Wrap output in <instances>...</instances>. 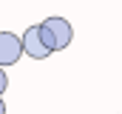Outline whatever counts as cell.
Wrapping results in <instances>:
<instances>
[{
  "label": "cell",
  "mask_w": 122,
  "mask_h": 114,
  "mask_svg": "<svg viewBox=\"0 0 122 114\" xmlns=\"http://www.w3.org/2000/svg\"><path fill=\"white\" fill-rule=\"evenodd\" d=\"M0 114H6V103H3V97H0Z\"/></svg>",
  "instance_id": "obj_5"
},
{
  "label": "cell",
  "mask_w": 122,
  "mask_h": 114,
  "mask_svg": "<svg viewBox=\"0 0 122 114\" xmlns=\"http://www.w3.org/2000/svg\"><path fill=\"white\" fill-rule=\"evenodd\" d=\"M6 86H9V77H6V68H0V97H3Z\"/></svg>",
  "instance_id": "obj_4"
},
{
  "label": "cell",
  "mask_w": 122,
  "mask_h": 114,
  "mask_svg": "<svg viewBox=\"0 0 122 114\" xmlns=\"http://www.w3.org/2000/svg\"><path fill=\"white\" fill-rule=\"evenodd\" d=\"M20 43H23V54H29L31 60H46V57H51V51L46 49V43H43V37H40V26H29L23 31Z\"/></svg>",
  "instance_id": "obj_3"
},
{
  "label": "cell",
  "mask_w": 122,
  "mask_h": 114,
  "mask_svg": "<svg viewBox=\"0 0 122 114\" xmlns=\"http://www.w3.org/2000/svg\"><path fill=\"white\" fill-rule=\"evenodd\" d=\"M20 57H23V43H20V37L11 34V31H0V68L14 66Z\"/></svg>",
  "instance_id": "obj_2"
},
{
  "label": "cell",
  "mask_w": 122,
  "mask_h": 114,
  "mask_svg": "<svg viewBox=\"0 0 122 114\" xmlns=\"http://www.w3.org/2000/svg\"><path fill=\"white\" fill-rule=\"evenodd\" d=\"M40 28L51 37V46H54V51H62V49H68L71 46V40H74V28L71 23L65 20V17H46Z\"/></svg>",
  "instance_id": "obj_1"
}]
</instances>
